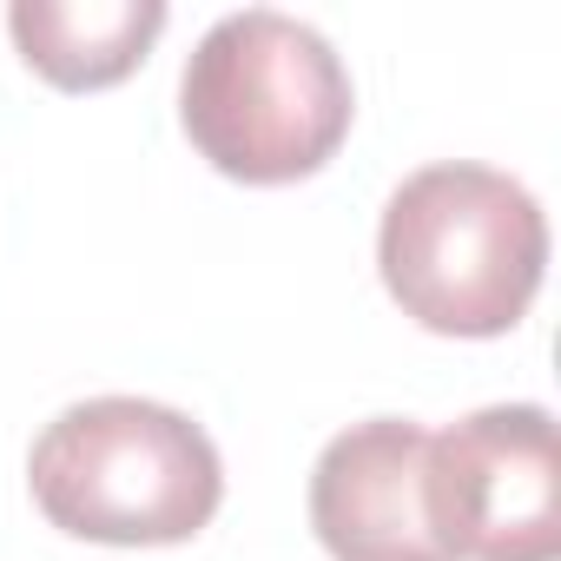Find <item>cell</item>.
Returning <instances> with one entry per match:
<instances>
[{
    "mask_svg": "<svg viewBox=\"0 0 561 561\" xmlns=\"http://www.w3.org/2000/svg\"><path fill=\"white\" fill-rule=\"evenodd\" d=\"M377 271L403 318L436 337H502L541 291L548 218L495 165L443 159L410 172L377 225Z\"/></svg>",
    "mask_w": 561,
    "mask_h": 561,
    "instance_id": "1",
    "label": "cell"
},
{
    "mask_svg": "<svg viewBox=\"0 0 561 561\" xmlns=\"http://www.w3.org/2000/svg\"><path fill=\"white\" fill-rule=\"evenodd\" d=\"M357 93L331 41L277 8H244L205 27L179 80L185 139L244 185L311 179L351 133Z\"/></svg>",
    "mask_w": 561,
    "mask_h": 561,
    "instance_id": "2",
    "label": "cell"
},
{
    "mask_svg": "<svg viewBox=\"0 0 561 561\" xmlns=\"http://www.w3.org/2000/svg\"><path fill=\"white\" fill-rule=\"evenodd\" d=\"M27 482L54 528L113 548L192 541L225 502V462L211 436L152 397L67 403L41 430Z\"/></svg>",
    "mask_w": 561,
    "mask_h": 561,
    "instance_id": "3",
    "label": "cell"
},
{
    "mask_svg": "<svg viewBox=\"0 0 561 561\" xmlns=\"http://www.w3.org/2000/svg\"><path fill=\"white\" fill-rule=\"evenodd\" d=\"M430 528L449 561H554V416L541 403H489L430 436Z\"/></svg>",
    "mask_w": 561,
    "mask_h": 561,
    "instance_id": "4",
    "label": "cell"
},
{
    "mask_svg": "<svg viewBox=\"0 0 561 561\" xmlns=\"http://www.w3.org/2000/svg\"><path fill=\"white\" fill-rule=\"evenodd\" d=\"M311 528L331 561H449L430 528V430L370 416L331 436L311 469Z\"/></svg>",
    "mask_w": 561,
    "mask_h": 561,
    "instance_id": "5",
    "label": "cell"
},
{
    "mask_svg": "<svg viewBox=\"0 0 561 561\" xmlns=\"http://www.w3.org/2000/svg\"><path fill=\"white\" fill-rule=\"evenodd\" d=\"M159 27H165L159 0H14L8 8L21 60L67 93L126 80L159 41Z\"/></svg>",
    "mask_w": 561,
    "mask_h": 561,
    "instance_id": "6",
    "label": "cell"
}]
</instances>
